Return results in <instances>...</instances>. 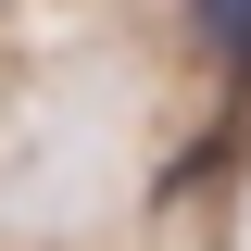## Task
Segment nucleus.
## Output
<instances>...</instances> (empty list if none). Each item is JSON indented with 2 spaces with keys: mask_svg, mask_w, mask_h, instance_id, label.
Masks as SVG:
<instances>
[{
  "mask_svg": "<svg viewBox=\"0 0 251 251\" xmlns=\"http://www.w3.org/2000/svg\"><path fill=\"white\" fill-rule=\"evenodd\" d=\"M201 25H214L226 63H251V0H201Z\"/></svg>",
  "mask_w": 251,
  "mask_h": 251,
  "instance_id": "nucleus-1",
  "label": "nucleus"
}]
</instances>
